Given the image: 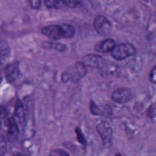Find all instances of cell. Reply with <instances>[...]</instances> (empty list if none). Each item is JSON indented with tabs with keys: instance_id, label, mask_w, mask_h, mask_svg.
<instances>
[{
	"instance_id": "cell-1",
	"label": "cell",
	"mask_w": 156,
	"mask_h": 156,
	"mask_svg": "<svg viewBox=\"0 0 156 156\" xmlns=\"http://www.w3.org/2000/svg\"><path fill=\"white\" fill-rule=\"evenodd\" d=\"M87 72V66L82 62H77L67 68L62 74V80L63 82L71 81L76 82L84 77Z\"/></svg>"
},
{
	"instance_id": "cell-2",
	"label": "cell",
	"mask_w": 156,
	"mask_h": 156,
	"mask_svg": "<svg viewBox=\"0 0 156 156\" xmlns=\"http://www.w3.org/2000/svg\"><path fill=\"white\" fill-rule=\"evenodd\" d=\"M135 47L130 43H122L115 45L111 51L112 56L117 60H122L135 55Z\"/></svg>"
},
{
	"instance_id": "cell-3",
	"label": "cell",
	"mask_w": 156,
	"mask_h": 156,
	"mask_svg": "<svg viewBox=\"0 0 156 156\" xmlns=\"http://www.w3.org/2000/svg\"><path fill=\"white\" fill-rule=\"evenodd\" d=\"M93 26L96 32L101 35L109 34L112 29L110 23L102 15H98L94 18Z\"/></svg>"
},
{
	"instance_id": "cell-4",
	"label": "cell",
	"mask_w": 156,
	"mask_h": 156,
	"mask_svg": "<svg viewBox=\"0 0 156 156\" xmlns=\"http://www.w3.org/2000/svg\"><path fill=\"white\" fill-rule=\"evenodd\" d=\"M133 96V92L130 88L123 87L114 90L112 94V99L116 103L124 104L129 102Z\"/></svg>"
},
{
	"instance_id": "cell-5",
	"label": "cell",
	"mask_w": 156,
	"mask_h": 156,
	"mask_svg": "<svg viewBox=\"0 0 156 156\" xmlns=\"http://www.w3.org/2000/svg\"><path fill=\"white\" fill-rule=\"evenodd\" d=\"M96 130L101 136L102 144L104 146H108L111 143L112 129L105 121H102L96 126Z\"/></svg>"
},
{
	"instance_id": "cell-6",
	"label": "cell",
	"mask_w": 156,
	"mask_h": 156,
	"mask_svg": "<svg viewBox=\"0 0 156 156\" xmlns=\"http://www.w3.org/2000/svg\"><path fill=\"white\" fill-rule=\"evenodd\" d=\"M82 62L88 67L95 68H102L105 66L106 62L105 59L96 54H88L82 58Z\"/></svg>"
},
{
	"instance_id": "cell-7",
	"label": "cell",
	"mask_w": 156,
	"mask_h": 156,
	"mask_svg": "<svg viewBox=\"0 0 156 156\" xmlns=\"http://www.w3.org/2000/svg\"><path fill=\"white\" fill-rule=\"evenodd\" d=\"M41 33L48 38L52 40L63 38V32L60 25H49L41 29Z\"/></svg>"
},
{
	"instance_id": "cell-8",
	"label": "cell",
	"mask_w": 156,
	"mask_h": 156,
	"mask_svg": "<svg viewBox=\"0 0 156 156\" xmlns=\"http://www.w3.org/2000/svg\"><path fill=\"white\" fill-rule=\"evenodd\" d=\"M6 136L10 141L15 140L19 133V127L18 124L13 116L9 118L7 127H6Z\"/></svg>"
},
{
	"instance_id": "cell-9",
	"label": "cell",
	"mask_w": 156,
	"mask_h": 156,
	"mask_svg": "<svg viewBox=\"0 0 156 156\" xmlns=\"http://www.w3.org/2000/svg\"><path fill=\"white\" fill-rule=\"evenodd\" d=\"M115 45L114 40L108 38L97 43L94 46V49L100 53H107L112 51Z\"/></svg>"
},
{
	"instance_id": "cell-10",
	"label": "cell",
	"mask_w": 156,
	"mask_h": 156,
	"mask_svg": "<svg viewBox=\"0 0 156 156\" xmlns=\"http://www.w3.org/2000/svg\"><path fill=\"white\" fill-rule=\"evenodd\" d=\"M4 71L7 81L11 83L16 79L19 74L18 65L16 63H10L5 66Z\"/></svg>"
},
{
	"instance_id": "cell-11",
	"label": "cell",
	"mask_w": 156,
	"mask_h": 156,
	"mask_svg": "<svg viewBox=\"0 0 156 156\" xmlns=\"http://www.w3.org/2000/svg\"><path fill=\"white\" fill-rule=\"evenodd\" d=\"M14 115L19 124L22 126L24 122V111L23 104L20 100H18L16 102Z\"/></svg>"
},
{
	"instance_id": "cell-12",
	"label": "cell",
	"mask_w": 156,
	"mask_h": 156,
	"mask_svg": "<svg viewBox=\"0 0 156 156\" xmlns=\"http://www.w3.org/2000/svg\"><path fill=\"white\" fill-rule=\"evenodd\" d=\"M63 32V38H71L73 37L76 34V29L73 26L69 24H60Z\"/></svg>"
},
{
	"instance_id": "cell-13",
	"label": "cell",
	"mask_w": 156,
	"mask_h": 156,
	"mask_svg": "<svg viewBox=\"0 0 156 156\" xmlns=\"http://www.w3.org/2000/svg\"><path fill=\"white\" fill-rule=\"evenodd\" d=\"M45 5L50 9H62L65 7L63 1H45Z\"/></svg>"
},
{
	"instance_id": "cell-14",
	"label": "cell",
	"mask_w": 156,
	"mask_h": 156,
	"mask_svg": "<svg viewBox=\"0 0 156 156\" xmlns=\"http://www.w3.org/2000/svg\"><path fill=\"white\" fill-rule=\"evenodd\" d=\"M65 7H69L72 9L80 8L83 5V4L80 1H63Z\"/></svg>"
},
{
	"instance_id": "cell-15",
	"label": "cell",
	"mask_w": 156,
	"mask_h": 156,
	"mask_svg": "<svg viewBox=\"0 0 156 156\" xmlns=\"http://www.w3.org/2000/svg\"><path fill=\"white\" fill-rule=\"evenodd\" d=\"M76 133L77 135V139L78 140V141L83 146H86L87 145V141L86 140L84 137L83 134L82 132L81 129L79 127H77L76 129Z\"/></svg>"
},
{
	"instance_id": "cell-16",
	"label": "cell",
	"mask_w": 156,
	"mask_h": 156,
	"mask_svg": "<svg viewBox=\"0 0 156 156\" xmlns=\"http://www.w3.org/2000/svg\"><path fill=\"white\" fill-rule=\"evenodd\" d=\"M90 110L93 115L96 116H100L102 115V112L99 107L96 105V104L91 101L90 102Z\"/></svg>"
},
{
	"instance_id": "cell-17",
	"label": "cell",
	"mask_w": 156,
	"mask_h": 156,
	"mask_svg": "<svg viewBox=\"0 0 156 156\" xmlns=\"http://www.w3.org/2000/svg\"><path fill=\"white\" fill-rule=\"evenodd\" d=\"M50 48L59 51H65L66 49L65 45L60 43H49Z\"/></svg>"
},
{
	"instance_id": "cell-18",
	"label": "cell",
	"mask_w": 156,
	"mask_h": 156,
	"mask_svg": "<svg viewBox=\"0 0 156 156\" xmlns=\"http://www.w3.org/2000/svg\"><path fill=\"white\" fill-rule=\"evenodd\" d=\"M148 116L152 119H154L155 118V104L154 103L151 105L149 106V107L147 109V111Z\"/></svg>"
},
{
	"instance_id": "cell-19",
	"label": "cell",
	"mask_w": 156,
	"mask_h": 156,
	"mask_svg": "<svg viewBox=\"0 0 156 156\" xmlns=\"http://www.w3.org/2000/svg\"><path fill=\"white\" fill-rule=\"evenodd\" d=\"M149 79L152 83H155L156 82V66H154L151 71L149 74Z\"/></svg>"
},
{
	"instance_id": "cell-20",
	"label": "cell",
	"mask_w": 156,
	"mask_h": 156,
	"mask_svg": "<svg viewBox=\"0 0 156 156\" xmlns=\"http://www.w3.org/2000/svg\"><path fill=\"white\" fill-rule=\"evenodd\" d=\"M51 155H69V153L66 151L62 149H56L53 151L51 154Z\"/></svg>"
},
{
	"instance_id": "cell-21",
	"label": "cell",
	"mask_w": 156,
	"mask_h": 156,
	"mask_svg": "<svg viewBox=\"0 0 156 156\" xmlns=\"http://www.w3.org/2000/svg\"><path fill=\"white\" fill-rule=\"evenodd\" d=\"M6 151V143L3 136L1 137V154H4Z\"/></svg>"
},
{
	"instance_id": "cell-22",
	"label": "cell",
	"mask_w": 156,
	"mask_h": 156,
	"mask_svg": "<svg viewBox=\"0 0 156 156\" xmlns=\"http://www.w3.org/2000/svg\"><path fill=\"white\" fill-rule=\"evenodd\" d=\"M30 6L32 9H38L41 6V1L38 0H33L29 1Z\"/></svg>"
}]
</instances>
